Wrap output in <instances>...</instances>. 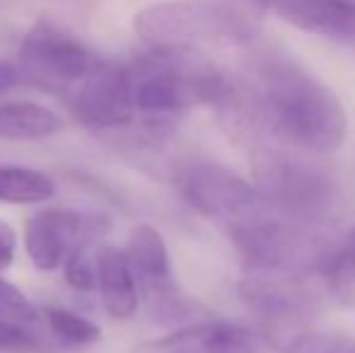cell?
Returning <instances> with one entry per match:
<instances>
[{
	"instance_id": "ffe728a7",
	"label": "cell",
	"mask_w": 355,
	"mask_h": 353,
	"mask_svg": "<svg viewBox=\"0 0 355 353\" xmlns=\"http://www.w3.org/2000/svg\"><path fill=\"white\" fill-rule=\"evenodd\" d=\"M97 242H80L73 247L71 255L63 261V276L66 283L78 293H89L97 288Z\"/></svg>"
},
{
	"instance_id": "603a6c76",
	"label": "cell",
	"mask_w": 355,
	"mask_h": 353,
	"mask_svg": "<svg viewBox=\"0 0 355 353\" xmlns=\"http://www.w3.org/2000/svg\"><path fill=\"white\" fill-rule=\"evenodd\" d=\"M42 349V341L27 329V325L0 320V353H32Z\"/></svg>"
},
{
	"instance_id": "e0dca14e",
	"label": "cell",
	"mask_w": 355,
	"mask_h": 353,
	"mask_svg": "<svg viewBox=\"0 0 355 353\" xmlns=\"http://www.w3.org/2000/svg\"><path fill=\"white\" fill-rule=\"evenodd\" d=\"M56 196V182L46 172L22 165H0V203L34 206Z\"/></svg>"
},
{
	"instance_id": "7402d4cb",
	"label": "cell",
	"mask_w": 355,
	"mask_h": 353,
	"mask_svg": "<svg viewBox=\"0 0 355 353\" xmlns=\"http://www.w3.org/2000/svg\"><path fill=\"white\" fill-rule=\"evenodd\" d=\"M0 320L17 322V325H34L39 320V310L15 283L0 278Z\"/></svg>"
},
{
	"instance_id": "3957f363",
	"label": "cell",
	"mask_w": 355,
	"mask_h": 353,
	"mask_svg": "<svg viewBox=\"0 0 355 353\" xmlns=\"http://www.w3.org/2000/svg\"><path fill=\"white\" fill-rule=\"evenodd\" d=\"M133 29L150 49H196L201 44H252L259 24L247 10L218 0H172L148 5Z\"/></svg>"
},
{
	"instance_id": "ac0fdd59",
	"label": "cell",
	"mask_w": 355,
	"mask_h": 353,
	"mask_svg": "<svg viewBox=\"0 0 355 353\" xmlns=\"http://www.w3.org/2000/svg\"><path fill=\"white\" fill-rule=\"evenodd\" d=\"M143 298L150 317L159 325H177L201 310L191 298H187L174 286V281L159 283V286H143Z\"/></svg>"
},
{
	"instance_id": "7a4b0ae2",
	"label": "cell",
	"mask_w": 355,
	"mask_h": 353,
	"mask_svg": "<svg viewBox=\"0 0 355 353\" xmlns=\"http://www.w3.org/2000/svg\"><path fill=\"white\" fill-rule=\"evenodd\" d=\"M128 71L136 112L164 121L189 107H215L230 83L196 49H150Z\"/></svg>"
},
{
	"instance_id": "6da1fadb",
	"label": "cell",
	"mask_w": 355,
	"mask_h": 353,
	"mask_svg": "<svg viewBox=\"0 0 355 353\" xmlns=\"http://www.w3.org/2000/svg\"><path fill=\"white\" fill-rule=\"evenodd\" d=\"M247 71L266 128L312 155H331L348 138V114L338 94L278 46H257Z\"/></svg>"
},
{
	"instance_id": "44dd1931",
	"label": "cell",
	"mask_w": 355,
	"mask_h": 353,
	"mask_svg": "<svg viewBox=\"0 0 355 353\" xmlns=\"http://www.w3.org/2000/svg\"><path fill=\"white\" fill-rule=\"evenodd\" d=\"M283 353H355V336L341 332L295 334L281 346Z\"/></svg>"
},
{
	"instance_id": "8992f818",
	"label": "cell",
	"mask_w": 355,
	"mask_h": 353,
	"mask_svg": "<svg viewBox=\"0 0 355 353\" xmlns=\"http://www.w3.org/2000/svg\"><path fill=\"white\" fill-rule=\"evenodd\" d=\"M19 78L63 99L99 63V56L68 29L39 19L19 44Z\"/></svg>"
},
{
	"instance_id": "cb8c5ba5",
	"label": "cell",
	"mask_w": 355,
	"mask_h": 353,
	"mask_svg": "<svg viewBox=\"0 0 355 353\" xmlns=\"http://www.w3.org/2000/svg\"><path fill=\"white\" fill-rule=\"evenodd\" d=\"M15 252H17V232L8 221L0 218V271L12 266Z\"/></svg>"
},
{
	"instance_id": "7c38bea8",
	"label": "cell",
	"mask_w": 355,
	"mask_h": 353,
	"mask_svg": "<svg viewBox=\"0 0 355 353\" xmlns=\"http://www.w3.org/2000/svg\"><path fill=\"white\" fill-rule=\"evenodd\" d=\"M263 10L314 37L355 44V5L351 0H263Z\"/></svg>"
},
{
	"instance_id": "d6986e66",
	"label": "cell",
	"mask_w": 355,
	"mask_h": 353,
	"mask_svg": "<svg viewBox=\"0 0 355 353\" xmlns=\"http://www.w3.org/2000/svg\"><path fill=\"white\" fill-rule=\"evenodd\" d=\"M44 320L53 336L71 346H89L102 341V329L92 320L68 310V307H44Z\"/></svg>"
},
{
	"instance_id": "9c48e42d",
	"label": "cell",
	"mask_w": 355,
	"mask_h": 353,
	"mask_svg": "<svg viewBox=\"0 0 355 353\" xmlns=\"http://www.w3.org/2000/svg\"><path fill=\"white\" fill-rule=\"evenodd\" d=\"M109 218L92 211L46 208L27 218L24 252L37 271H58L80 242H99L109 232Z\"/></svg>"
},
{
	"instance_id": "d4e9b609",
	"label": "cell",
	"mask_w": 355,
	"mask_h": 353,
	"mask_svg": "<svg viewBox=\"0 0 355 353\" xmlns=\"http://www.w3.org/2000/svg\"><path fill=\"white\" fill-rule=\"evenodd\" d=\"M17 80H19L17 66H12L10 61H3V58H0V94L17 85Z\"/></svg>"
},
{
	"instance_id": "2e32d148",
	"label": "cell",
	"mask_w": 355,
	"mask_h": 353,
	"mask_svg": "<svg viewBox=\"0 0 355 353\" xmlns=\"http://www.w3.org/2000/svg\"><path fill=\"white\" fill-rule=\"evenodd\" d=\"M317 271L336 305L355 307V225L338 245H331Z\"/></svg>"
},
{
	"instance_id": "484cf974",
	"label": "cell",
	"mask_w": 355,
	"mask_h": 353,
	"mask_svg": "<svg viewBox=\"0 0 355 353\" xmlns=\"http://www.w3.org/2000/svg\"><path fill=\"white\" fill-rule=\"evenodd\" d=\"M351 3H353V5H355V0H351Z\"/></svg>"
},
{
	"instance_id": "4fadbf2b",
	"label": "cell",
	"mask_w": 355,
	"mask_h": 353,
	"mask_svg": "<svg viewBox=\"0 0 355 353\" xmlns=\"http://www.w3.org/2000/svg\"><path fill=\"white\" fill-rule=\"evenodd\" d=\"M97 291L102 307L112 320H131L141 305L138 281L126 257L116 247H99L97 255Z\"/></svg>"
},
{
	"instance_id": "30bf717a",
	"label": "cell",
	"mask_w": 355,
	"mask_h": 353,
	"mask_svg": "<svg viewBox=\"0 0 355 353\" xmlns=\"http://www.w3.org/2000/svg\"><path fill=\"white\" fill-rule=\"evenodd\" d=\"M266 334L232 322L206 320L184 325L159 339L138 344L133 353H271Z\"/></svg>"
},
{
	"instance_id": "5bb4252c",
	"label": "cell",
	"mask_w": 355,
	"mask_h": 353,
	"mask_svg": "<svg viewBox=\"0 0 355 353\" xmlns=\"http://www.w3.org/2000/svg\"><path fill=\"white\" fill-rule=\"evenodd\" d=\"M141 286H159L172 281V259L162 232L153 225H136L121 250Z\"/></svg>"
},
{
	"instance_id": "5b68a950",
	"label": "cell",
	"mask_w": 355,
	"mask_h": 353,
	"mask_svg": "<svg viewBox=\"0 0 355 353\" xmlns=\"http://www.w3.org/2000/svg\"><path fill=\"white\" fill-rule=\"evenodd\" d=\"M227 232L244 266L259 273L300 276L309 268L317 271L331 250V242H322L302 227L278 218H266L263 213L252 221L230 225Z\"/></svg>"
},
{
	"instance_id": "8fae6325",
	"label": "cell",
	"mask_w": 355,
	"mask_h": 353,
	"mask_svg": "<svg viewBox=\"0 0 355 353\" xmlns=\"http://www.w3.org/2000/svg\"><path fill=\"white\" fill-rule=\"evenodd\" d=\"M242 302L273 329L304 322L314 310V300L297 276L249 271L239 281Z\"/></svg>"
},
{
	"instance_id": "ba28073f",
	"label": "cell",
	"mask_w": 355,
	"mask_h": 353,
	"mask_svg": "<svg viewBox=\"0 0 355 353\" xmlns=\"http://www.w3.org/2000/svg\"><path fill=\"white\" fill-rule=\"evenodd\" d=\"M63 104L75 121L87 128L107 131L131 123L136 104L128 63L99 58L97 66L63 97Z\"/></svg>"
},
{
	"instance_id": "9a60e30c",
	"label": "cell",
	"mask_w": 355,
	"mask_h": 353,
	"mask_svg": "<svg viewBox=\"0 0 355 353\" xmlns=\"http://www.w3.org/2000/svg\"><path fill=\"white\" fill-rule=\"evenodd\" d=\"M63 131V117L37 102L0 104V141H44Z\"/></svg>"
},
{
	"instance_id": "52a82bcc",
	"label": "cell",
	"mask_w": 355,
	"mask_h": 353,
	"mask_svg": "<svg viewBox=\"0 0 355 353\" xmlns=\"http://www.w3.org/2000/svg\"><path fill=\"white\" fill-rule=\"evenodd\" d=\"M174 184L193 211L225 223V227L266 211L252 182L215 160H187L174 172Z\"/></svg>"
},
{
	"instance_id": "277c9868",
	"label": "cell",
	"mask_w": 355,
	"mask_h": 353,
	"mask_svg": "<svg viewBox=\"0 0 355 353\" xmlns=\"http://www.w3.org/2000/svg\"><path fill=\"white\" fill-rule=\"evenodd\" d=\"M254 189L263 206L295 221H322L336 203V179L312 160L281 150H259L252 157Z\"/></svg>"
}]
</instances>
